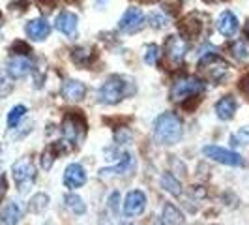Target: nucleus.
Here are the masks:
<instances>
[{"label": "nucleus", "mask_w": 249, "mask_h": 225, "mask_svg": "<svg viewBox=\"0 0 249 225\" xmlns=\"http://www.w3.org/2000/svg\"><path fill=\"white\" fill-rule=\"evenodd\" d=\"M204 90V83L195 75H186L176 79L173 88H171V100L173 101H184L189 98H197L200 92Z\"/></svg>", "instance_id": "obj_6"}, {"label": "nucleus", "mask_w": 249, "mask_h": 225, "mask_svg": "<svg viewBox=\"0 0 249 225\" xmlns=\"http://www.w3.org/2000/svg\"><path fill=\"white\" fill-rule=\"evenodd\" d=\"M131 94H135L133 81L127 77H122V75H112L101 85L100 92H98V100L105 105H114Z\"/></svg>", "instance_id": "obj_1"}, {"label": "nucleus", "mask_w": 249, "mask_h": 225, "mask_svg": "<svg viewBox=\"0 0 249 225\" xmlns=\"http://www.w3.org/2000/svg\"><path fill=\"white\" fill-rule=\"evenodd\" d=\"M142 2H156V0H142Z\"/></svg>", "instance_id": "obj_39"}, {"label": "nucleus", "mask_w": 249, "mask_h": 225, "mask_svg": "<svg viewBox=\"0 0 249 225\" xmlns=\"http://www.w3.org/2000/svg\"><path fill=\"white\" fill-rule=\"evenodd\" d=\"M236 107H238V103L232 96H223L221 100L215 103V114H217V118H219V120L229 122V120H232V118H234V114H236Z\"/></svg>", "instance_id": "obj_18"}, {"label": "nucleus", "mask_w": 249, "mask_h": 225, "mask_svg": "<svg viewBox=\"0 0 249 225\" xmlns=\"http://www.w3.org/2000/svg\"><path fill=\"white\" fill-rule=\"evenodd\" d=\"M215 26H217V30H219L223 36L231 38V36H234V34L238 32L240 23H238L236 15L227 10V12H223L219 17H217V23H215Z\"/></svg>", "instance_id": "obj_16"}, {"label": "nucleus", "mask_w": 249, "mask_h": 225, "mask_svg": "<svg viewBox=\"0 0 249 225\" xmlns=\"http://www.w3.org/2000/svg\"><path fill=\"white\" fill-rule=\"evenodd\" d=\"M242 90H244L246 94H249V77H246V79L242 81Z\"/></svg>", "instance_id": "obj_37"}, {"label": "nucleus", "mask_w": 249, "mask_h": 225, "mask_svg": "<svg viewBox=\"0 0 249 225\" xmlns=\"http://www.w3.org/2000/svg\"><path fill=\"white\" fill-rule=\"evenodd\" d=\"M56 2H58V0H36V4H37V6H39V8H41V10H43L45 13L51 12V10H53V8L56 6Z\"/></svg>", "instance_id": "obj_34"}, {"label": "nucleus", "mask_w": 249, "mask_h": 225, "mask_svg": "<svg viewBox=\"0 0 249 225\" xmlns=\"http://www.w3.org/2000/svg\"><path fill=\"white\" fill-rule=\"evenodd\" d=\"M71 60H73L77 66H81V68H88L90 64L96 60V53L92 47H85V45H81V47H75L71 51Z\"/></svg>", "instance_id": "obj_20"}, {"label": "nucleus", "mask_w": 249, "mask_h": 225, "mask_svg": "<svg viewBox=\"0 0 249 225\" xmlns=\"http://www.w3.org/2000/svg\"><path fill=\"white\" fill-rule=\"evenodd\" d=\"M182 133H184L182 120L175 112H161L154 122V137L160 145L165 147L176 145L182 139Z\"/></svg>", "instance_id": "obj_2"}, {"label": "nucleus", "mask_w": 249, "mask_h": 225, "mask_svg": "<svg viewBox=\"0 0 249 225\" xmlns=\"http://www.w3.org/2000/svg\"><path fill=\"white\" fill-rule=\"evenodd\" d=\"M187 51V41H184L180 36H169L165 39V45H163V55L169 62L180 64L184 60Z\"/></svg>", "instance_id": "obj_11"}, {"label": "nucleus", "mask_w": 249, "mask_h": 225, "mask_svg": "<svg viewBox=\"0 0 249 225\" xmlns=\"http://www.w3.org/2000/svg\"><path fill=\"white\" fill-rule=\"evenodd\" d=\"M199 70L204 74L206 79H210L213 83H223L229 74V64L225 62L215 51H212V53H206L200 56Z\"/></svg>", "instance_id": "obj_4"}, {"label": "nucleus", "mask_w": 249, "mask_h": 225, "mask_svg": "<svg viewBox=\"0 0 249 225\" xmlns=\"http://www.w3.org/2000/svg\"><path fill=\"white\" fill-rule=\"evenodd\" d=\"M120 225H131V224H127V222H125V224H120Z\"/></svg>", "instance_id": "obj_40"}, {"label": "nucleus", "mask_w": 249, "mask_h": 225, "mask_svg": "<svg viewBox=\"0 0 249 225\" xmlns=\"http://www.w3.org/2000/svg\"><path fill=\"white\" fill-rule=\"evenodd\" d=\"M66 206L73 214H77V216H83V214L87 212L85 201L81 199L79 195H75V193H68V195H66Z\"/></svg>", "instance_id": "obj_24"}, {"label": "nucleus", "mask_w": 249, "mask_h": 225, "mask_svg": "<svg viewBox=\"0 0 249 225\" xmlns=\"http://www.w3.org/2000/svg\"><path fill=\"white\" fill-rule=\"evenodd\" d=\"M32 72V62L28 56H12L8 60V75L12 79H23Z\"/></svg>", "instance_id": "obj_14"}, {"label": "nucleus", "mask_w": 249, "mask_h": 225, "mask_svg": "<svg viewBox=\"0 0 249 225\" xmlns=\"http://www.w3.org/2000/svg\"><path fill=\"white\" fill-rule=\"evenodd\" d=\"M54 160H56L54 152H53V149H51V147H47V149H45V152L41 154V167H43L45 171H49L51 165L54 163Z\"/></svg>", "instance_id": "obj_32"}, {"label": "nucleus", "mask_w": 249, "mask_h": 225, "mask_svg": "<svg viewBox=\"0 0 249 225\" xmlns=\"http://www.w3.org/2000/svg\"><path fill=\"white\" fill-rule=\"evenodd\" d=\"M131 163H133L131 156H129V154H124V156H122V162L118 163V165H114V167H105V169H100L98 176H100V178H107V176H112V175H124V173H127V171H129Z\"/></svg>", "instance_id": "obj_22"}, {"label": "nucleus", "mask_w": 249, "mask_h": 225, "mask_svg": "<svg viewBox=\"0 0 249 225\" xmlns=\"http://www.w3.org/2000/svg\"><path fill=\"white\" fill-rule=\"evenodd\" d=\"M163 225H182L184 224V214L176 208L173 203H165L161 214Z\"/></svg>", "instance_id": "obj_21"}, {"label": "nucleus", "mask_w": 249, "mask_h": 225, "mask_svg": "<svg viewBox=\"0 0 249 225\" xmlns=\"http://www.w3.org/2000/svg\"><path fill=\"white\" fill-rule=\"evenodd\" d=\"M144 26V13L141 8H127L118 21V28L124 34H135Z\"/></svg>", "instance_id": "obj_10"}, {"label": "nucleus", "mask_w": 249, "mask_h": 225, "mask_svg": "<svg viewBox=\"0 0 249 225\" xmlns=\"http://www.w3.org/2000/svg\"><path fill=\"white\" fill-rule=\"evenodd\" d=\"M158 225H163V224H161V222H160V224H158Z\"/></svg>", "instance_id": "obj_41"}, {"label": "nucleus", "mask_w": 249, "mask_h": 225, "mask_svg": "<svg viewBox=\"0 0 249 225\" xmlns=\"http://www.w3.org/2000/svg\"><path fill=\"white\" fill-rule=\"evenodd\" d=\"M54 26L68 38H75L77 36V15L73 12H62L56 17Z\"/></svg>", "instance_id": "obj_17"}, {"label": "nucleus", "mask_w": 249, "mask_h": 225, "mask_svg": "<svg viewBox=\"0 0 249 225\" xmlns=\"http://www.w3.org/2000/svg\"><path fill=\"white\" fill-rule=\"evenodd\" d=\"M21 220V208L15 201H10L4 205L0 212V225H17Z\"/></svg>", "instance_id": "obj_19"}, {"label": "nucleus", "mask_w": 249, "mask_h": 225, "mask_svg": "<svg viewBox=\"0 0 249 225\" xmlns=\"http://www.w3.org/2000/svg\"><path fill=\"white\" fill-rule=\"evenodd\" d=\"M10 53H12V56H28L30 47H28V43L21 41V39H17V41H13V43H12Z\"/></svg>", "instance_id": "obj_31"}, {"label": "nucleus", "mask_w": 249, "mask_h": 225, "mask_svg": "<svg viewBox=\"0 0 249 225\" xmlns=\"http://www.w3.org/2000/svg\"><path fill=\"white\" fill-rule=\"evenodd\" d=\"M150 23L154 28H163V26H167V17H165V13L163 12H154L150 15Z\"/></svg>", "instance_id": "obj_33"}, {"label": "nucleus", "mask_w": 249, "mask_h": 225, "mask_svg": "<svg viewBox=\"0 0 249 225\" xmlns=\"http://www.w3.org/2000/svg\"><path fill=\"white\" fill-rule=\"evenodd\" d=\"M244 34H246V38L249 39V19H248V23H246V26H244Z\"/></svg>", "instance_id": "obj_38"}, {"label": "nucleus", "mask_w": 249, "mask_h": 225, "mask_svg": "<svg viewBox=\"0 0 249 225\" xmlns=\"http://www.w3.org/2000/svg\"><path fill=\"white\" fill-rule=\"evenodd\" d=\"M146 208V195L141 189H131L127 191L124 203H122V212L125 218H135L141 216Z\"/></svg>", "instance_id": "obj_9"}, {"label": "nucleus", "mask_w": 249, "mask_h": 225, "mask_svg": "<svg viewBox=\"0 0 249 225\" xmlns=\"http://www.w3.org/2000/svg\"><path fill=\"white\" fill-rule=\"evenodd\" d=\"M13 90L12 77L8 75V72H0V98H6Z\"/></svg>", "instance_id": "obj_29"}, {"label": "nucleus", "mask_w": 249, "mask_h": 225, "mask_svg": "<svg viewBox=\"0 0 249 225\" xmlns=\"http://www.w3.org/2000/svg\"><path fill=\"white\" fill-rule=\"evenodd\" d=\"M0 19H2V13H0Z\"/></svg>", "instance_id": "obj_42"}, {"label": "nucleus", "mask_w": 249, "mask_h": 225, "mask_svg": "<svg viewBox=\"0 0 249 225\" xmlns=\"http://www.w3.org/2000/svg\"><path fill=\"white\" fill-rule=\"evenodd\" d=\"M231 55L236 58V60H246L249 56V51H248V47H246V43L244 41H240V39H236L234 43H231Z\"/></svg>", "instance_id": "obj_28"}, {"label": "nucleus", "mask_w": 249, "mask_h": 225, "mask_svg": "<svg viewBox=\"0 0 249 225\" xmlns=\"http://www.w3.org/2000/svg\"><path fill=\"white\" fill-rule=\"evenodd\" d=\"M0 26H2V23H0Z\"/></svg>", "instance_id": "obj_44"}, {"label": "nucleus", "mask_w": 249, "mask_h": 225, "mask_svg": "<svg viewBox=\"0 0 249 225\" xmlns=\"http://www.w3.org/2000/svg\"><path fill=\"white\" fill-rule=\"evenodd\" d=\"M60 94L64 100L68 101H81L87 96V87L77 79H68V81H64Z\"/></svg>", "instance_id": "obj_15"}, {"label": "nucleus", "mask_w": 249, "mask_h": 225, "mask_svg": "<svg viewBox=\"0 0 249 225\" xmlns=\"http://www.w3.org/2000/svg\"><path fill=\"white\" fill-rule=\"evenodd\" d=\"M12 175L15 184H17V189L21 193H28L30 188L34 186V182H36V165H34V162L28 156H25V158L17 160L12 165Z\"/></svg>", "instance_id": "obj_3"}, {"label": "nucleus", "mask_w": 249, "mask_h": 225, "mask_svg": "<svg viewBox=\"0 0 249 225\" xmlns=\"http://www.w3.org/2000/svg\"><path fill=\"white\" fill-rule=\"evenodd\" d=\"M64 141L79 145L87 135V118L81 111H70L62 120Z\"/></svg>", "instance_id": "obj_5"}, {"label": "nucleus", "mask_w": 249, "mask_h": 225, "mask_svg": "<svg viewBox=\"0 0 249 225\" xmlns=\"http://www.w3.org/2000/svg\"><path fill=\"white\" fill-rule=\"evenodd\" d=\"M204 19H206V17H202V15H200V13H197V12H193L191 15L184 17V19L180 21V25H178L180 38H182L184 41L200 38L202 30H204Z\"/></svg>", "instance_id": "obj_8"}, {"label": "nucleus", "mask_w": 249, "mask_h": 225, "mask_svg": "<svg viewBox=\"0 0 249 225\" xmlns=\"http://www.w3.org/2000/svg\"><path fill=\"white\" fill-rule=\"evenodd\" d=\"M6 189H8L6 178H4V175H0V201L4 199V195H6Z\"/></svg>", "instance_id": "obj_36"}, {"label": "nucleus", "mask_w": 249, "mask_h": 225, "mask_svg": "<svg viewBox=\"0 0 249 225\" xmlns=\"http://www.w3.org/2000/svg\"><path fill=\"white\" fill-rule=\"evenodd\" d=\"M26 34H28L30 39H34V41H43V39L49 38L51 25L47 23V19H43V17L32 19V21L26 23Z\"/></svg>", "instance_id": "obj_13"}, {"label": "nucleus", "mask_w": 249, "mask_h": 225, "mask_svg": "<svg viewBox=\"0 0 249 225\" xmlns=\"http://www.w3.org/2000/svg\"><path fill=\"white\" fill-rule=\"evenodd\" d=\"M161 186L165 191H169V193L175 195V197H180V195H182V184H180V180H178L173 173H163Z\"/></svg>", "instance_id": "obj_23"}, {"label": "nucleus", "mask_w": 249, "mask_h": 225, "mask_svg": "<svg viewBox=\"0 0 249 225\" xmlns=\"http://www.w3.org/2000/svg\"><path fill=\"white\" fill-rule=\"evenodd\" d=\"M202 154L206 158H210L212 162L223 163V165H229V167H240L244 165V158L238 154V152H232V150L221 149L217 145H208L202 149Z\"/></svg>", "instance_id": "obj_7"}, {"label": "nucleus", "mask_w": 249, "mask_h": 225, "mask_svg": "<svg viewBox=\"0 0 249 225\" xmlns=\"http://www.w3.org/2000/svg\"><path fill=\"white\" fill-rule=\"evenodd\" d=\"M47 206H49V195H47V193H36V195L30 199V203H28V210L34 214L43 212Z\"/></svg>", "instance_id": "obj_25"}, {"label": "nucleus", "mask_w": 249, "mask_h": 225, "mask_svg": "<svg viewBox=\"0 0 249 225\" xmlns=\"http://www.w3.org/2000/svg\"><path fill=\"white\" fill-rule=\"evenodd\" d=\"M100 2H105V0H100Z\"/></svg>", "instance_id": "obj_43"}, {"label": "nucleus", "mask_w": 249, "mask_h": 225, "mask_svg": "<svg viewBox=\"0 0 249 225\" xmlns=\"http://www.w3.org/2000/svg\"><path fill=\"white\" fill-rule=\"evenodd\" d=\"M231 145H232V147H244V145H249V126L240 128L236 133L231 135Z\"/></svg>", "instance_id": "obj_26"}, {"label": "nucleus", "mask_w": 249, "mask_h": 225, "mask_svg": "<svg viewBox=\"0 0 249 225\" xmlns=\"http://www.w3.org/2000/svg\"><path fill=\"white\" fill-rule=\"evenodd\" d=\"M118 203H120V195H118V191H114V193H111V197H109V208H111L112 214L118 212Z\"/></svg>", "instance_id": "obj_35"}, {"label": "nucleus", "mask_w": 249, "mask_h": 225, "mask_svg": "<svg viewBox=\"0 0 249 225\" xmlns=\"http://www.w3.org/2000/svg\"><path fill=\"white\" fill-rule=\"evenodd\" d=\"M26 107L25 105H15L12 111L8 112V128H15V126L21 122V118L25 116Z\"/></svg>", "instance_id": "obj_27"}, {"label": "nucleus", "mask_w": 249, "mask_h": 225, "mask_svg": "<svg viewBox=\"0 0 249 225\" xmlns=\"http://www.w3.org/2000/svg\"><path fill=\"white\" fill-rule=\"evenodd\" d=\"M158 58H160V47L156 43H148L146 49H144V62L154 66V64L158 62Z\"/></svg>", "instance_id": "obj_30"}, {"label": "nucleus", "mask_w": 249, "mask_h": 225, "mask_svg": "<svg viewBox=\"0 0 249 225\" xmlns=\"http://www.w3.org/2000/svg\"><path fill=\"white\" fill-rule=\"evenodd\" d=\"M87 182V171L81 163H70L64 171V184L70 189H77V188L85 186Z\"/></svg>", "instance_id": "obj_12"}]
</instances>
